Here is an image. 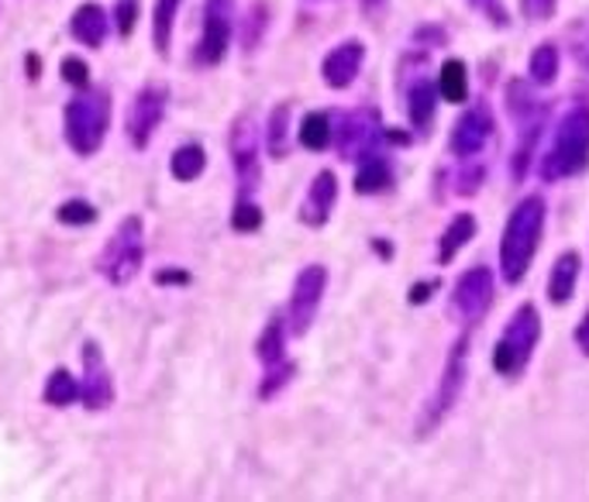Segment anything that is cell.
Returning <instances> with one entry per match:
<instances>
[{
	"label": "cell",
	"mask_w": 589,
	"mask_h": 502,
	"mask_svg": "<svg viewBox=\"0 0 589 502\" xmlns=\"http://www.w3.org/2000/svg\"><path fill=\"white\" fill-rule=\"evenodd\" d=\"M541 230H545V199L541 196H524L504 224V238H500V276H504V283L517 286L524 276H528L535 252L541 245Z\"/></svg>",
	"instance_id": "1"
},
{
	"label": "cell",
	"mask_w": 589,
	"mask_h": 502,
	"mask_svg": "<svg viewBox=\"0 0 589 502\" xmlns=\"http://www.w3.org/2000/svg\"><path fill=\"white\" fill-rule=\"evenodd\" d=\"M589 170V107H572L555 127L551 148L541 155V180H569Z\"/></svg>",
	"instance_id": "2"
},
{
	"label": "cell",
	"mask_w": 589,
	"mask_h": 502,
	"mask_svg": "<svg viewBox=\"0 0 589 502\" xmlns=\"http://www.w3.org/2000/svg\"><path fill=\"white\" fill-rule=\"evenodd\" d=\"M111 127V93L104 86H83L80 96L65 104V142L77 155L101 152Z\"/></svg>",
	"instance_id": "3"
},
{
	"label": "cell",
	"mask_w": 589,
	"mask_h": 502,
	"mask_svg": "<svg viewBox=\"0 0 589 502\" xmlns=\"http://www.w3.org/2000/svg\"><path fill=\"white\" fill-rule=\"evenodd\" d=\"M538 341H541V314L535 304H520L494 348V368L507 379H517L528 368Z\"/></svg>",
	"instance_id": "4"
},
{
	"label": "cell",
	"mask_w": 589,
	"mask_h": 502,
	"mask_svg": "<svg viewBox=\"0 0 589 502\" xmlns=\"http://www.w3.org/2000/svg\"><path fill=\"white\" fill-rule=\"evenodd\" d=\"M145 258V245H142V217H124L114 230V238L104 245L101 258H97V273H101L108 283L114 286H128L139 276Z\"/></svg>",
	"instance_id": "5"
},
{
	"label": "cell",
	"mask_w": 589,
	"mask_h": 502,
	"mask_svg": "<svg viewBox=\"0 0 589 502\" xmlns=\"http://www.w3.org/2000/svg\"><path fill=\"white\" fill-rule=\"evenodd\" d=\"M466 368H469V330L458 334V341L451 345L448 351V361H445V372H441V382H438V392L428 399V407H424V417L417 423V433H431L448 413L451 407L458 403V396L466 389Z\"/></svg>",
	"instance_id": "6"
},
{
	"label": "cell",
	"mask_w": 589,
	"mask_h": 502,
	"mask_svg": "<svg viewBox=\"0 0 589 502\" xmlns=\"http://www.w3.org/2000/svg\"><path fill=\"white\" fill-rule=\"evenodd\" d=\"M166 104H170V90L159 83H149L135 93V100H131V107H128V121H124L131 145L145 148L152 142L155 127L166 117Z\"/></svg>",
	"instance_id": "7"
},
{
	"label": "cell",
	"mask_w": 589,
	"mask_h": 502,
	"mask_svg": "<svg viewBox=\"0 0 589 502\" xmlns=\"http://www.w3.org/2000/svg\"><path fill=\"white\" fill-rule=\"evenodd\" d=\"M324 286H327V269L324 265H307V269L297 276L293 283V296H290V334H307L314 317H317V307L324 299Z\"/></svg>",
	"instance_id": "8"
},
{
	"label": "cell",
	"mask_w": 589,
	"mask_h": 502,
	"mask_svg": "<svg viewBox=\"0 0 589 502\" xmlns=\"http://www.w3.org/2000/svg\"><path fill=\"white\" fill-rule=\"evenodd\" d=\"M235 31V0H207L204 4V39L196 49V59L204 65H217L227 55Z\"/></svg>",
	"instance_id": "9"
},
{
	"label": "cell",
	"mask_w": 589,
	"mask_h": 502,
	"mask_svg": "<svg viewBox=\"0 0 589 502\" xmlns=\"http://www.w3.org/2000/svg\"><path fill=\"white\" fill-rule=\"evenodd\" d=\"M383 135H386V131L379 127L373 111H355V114L342 117V127H335L332 139H338L342 158H369V155L379 152V139Z\"/></svg>",
	"instance_id": "10"
},
{
	"label": "cell",
	"mask_w": 589,
	"mask_h": 502,
	"mask_svg": "<svg viewBox=\"0 0 589 502\" xmlns=\"http://www.w3.org/2000/svg\"><path fill=\"white\" fill-rule=\"evenodd\" d=\"M451 307L463 314L466 324H476L489 307H494V273L486 265H473L469 273L458 276L455 293H451Z\"/></svg>",
	"instance_id": "11"
},
{
	"label": "cell",
	"mask_w": 589,
	"mask_h": 502,
	"mask_svg": "<svg viewBox=\"0 0 589 502\" xmlns=\"http://www.w3.org/2000/svg\"><path fill=\"white\" fill-rule=\"evenodd\" d=\"M232 162H235V173H238V196H252L262 170H258V135H255V124L248 114H242L232 124Z\"/></svg>",
	"instance_id": "12"
},
{
	"label": "cell",
	"mask_w": 589,
	"mask_h": 502,
	"mask_svg": "<svg viewBox=\"0 0 589 502\" xmlns=\"http://www.w3.org/2000/svg\"><path fill=\"white\" fill-rule=\"evenodd\" d=\"M83 361V382H80V399L90 410H108L114 403V379H111V368L93 341L83 345L80 351Z\"/></svg>",
	"instance_id": "13"
},
{
	"label": "cell",
	"mask_w": 589,
	"mask_h": 502,
	"mask_svg": "<svg viewBox=\"0 0 589 502\" xmlns=\"http://www.w3.org/2000/svg\"><path fill=\"white\" fill-rule=\"evenodd\" d=\"M494 111H489L486 104H476V107H469L463 117L455 121V127H451V155H458V158H473V155H479L483 148H486V142L494 139Z\"/></svg>",
	"instance_id": "14"
},
{
	"label": "cell",
	"mask_w": 589,
	"mask_h": 502,
	"mask_svg": "<svg viewBox=\"0 0 589 502\" xmlns=\"http://www.w3.org/2000/svg\"><path fill=\"white\" fill-rule=\"evenodd\" d=\"M363 59H366V45L358 42V39H348V42L335 45L332 52L324 55V62H321L324 83L332 86V90L352 86L355 76H358V70H363Z\"/></svg>",
	"instance_id": "15"
},
{
	"label": "cell",
	"mask_w": 589,
	"mask_h": 502,
	"mask_svg": "<svg viewBox=\"0 0 589 502\" xmlns=\"http://www.w3.org/2000/svg\"><path fill=\"white\" fill-rule=\"evenodd\" d=\"M335 199H338V176L332 170H321L304 196V204H301V221L307 227H324L335 211Z\"/></svg>",
	"instance_id": "16"
},
{
	"label": "cell",
	"mask_w": 589,
	"mask_h": 502,
	"mask_svg": "<svg viewBox=\"0 0 589 502\" xmlns=\"http://www.w3.org/2000/svg\"><path fill=\"white\" fill-rule=\"evenodd\" d=\"M70 31L77 42H83L90 49H101L108 42V31H111V14L101 4H83L73 11Z\"/></svg>",
	"instance_id": "17"
},
{
	"label": "cell",
	"mask_w": 589,
	"mask_h": 502,
	"mask_svg": "<svg viewBox=\"0 0 589 502\" xmlns=\"http://www.w3.org/2000/svg\"><path fill=\"white\" fill-rule=\"evenodd\" d=\"M579 252H562L551 265V276H548V299L555 307H562L572 299L576 283H579Z\"/></svg>",
	"instance_id": "18"
},
{
	"label": "cell",
	"mask_w": 589,
	"mask_h": 502,
	"mask_svg": "<svg viewBox=\"0 0 589 502\" xmlns=\"http://www.w3.org/2000/svg\"><path fill=\"white\" fill-rule=\"evenodd\" d=\"M435 111H438V90L428 83V80H417L407 93V117L417 131H431V121H435Z\"/></svg>",
	"instance_id": "19"
},
{
	"label": "cell",
	"mask_w": 589,
	"mask_h": 502,
	"mask_svg": "<svg viewBox=\"0 0 589 502\" xmlns=\"http://www.w3.org/2000/svg\"><path fill=\"white\" fill-rule=\"evenodd\" d=\"M476 238V217L473 214H455V221L445 227L441 245H438V262L448 265L458 252H463L469 242Z\"/></svg>",
	"instance_id": "20"
},
{
	"label": "cell",
	"mask_w": 589,
	"mask_h": 502,
	"mask_svg": "<svg viewBox=\"0 0 589 502\" xmlns=\"http://www.w3.org/2000/svg\"><path fill=\"white\" fill-rule=\"evenodd\" d=\"M286 330H290L286 317L276 314V317L266 324V330H262V338L255 341V355H258V361L266 365V368L286 361Z\"/></svg>",
	"instance_id": "21"
},
{
	"label": "cell",
	"mask_w": 589,
	"mask_h": 502,
	"mask_svg": "<svg viewBox=\"0 0 589 502\" xmlns=\"http://www.w3.org/2000/svg\"><path fill=\"white\" fill-rule=\"evenodd\" d=\"M389 186H393V165L379 152L363 158V170L355 173V193L369 196V193H383Z\"/></svg>",
	"instance_id": "22"
},
{
	"label": "cell",
	"mask_w": 589,
	"mask_h": 502,
	"mask_svg": "<svg viewBox=\"0 0 589 502\" xmlns=\"http://www.w3.org/2000/svg\"><path fill=\"white\" fill-rule=\"evenodd\" d=\"M438 93L448 104H466L469 100V73L463 59H445L441 76H438Z\"/></svg>",
	"instance_id": "23"
},
{
	"label": "cell",
	"mask_w": 589,
	"mask_h": 502,
	"mask_svg": "<svg viewBox=\"0 0 589 502\" xmlns=\"http://www.w3.org/2000/svg\"><path fill=\"white\" fill-rule=\"evenodd\" d=\"M176 11H180V0H155V11H152V42H155V52H159V55L170 52Z\"/></svg>",
	"instance_id": "24"
},
{
	"label": "cell",
	"mask_w": 589,
	"mask_h": 502,
	"mask_svg": "<svg viewBox=\"0 0 589 502\" xmlns=\"http://www.w3.org/2000/svg\"><path fill=\"white\" fill-rule=\"evenodd\" d=\"M332 135H335V127H332V117H327L324 111H311L301 121V131H297L301 145L311 148V152H324L327 145H332Z\"/></svg>",
	"instance_id": "25"
},
{
	"label": "cell",
	"mask_w": 589,
	"mask_h": 502,
	"mask_svg": "<svg viewBox=\"0 0 589 502\" xmlns=\"http://www.w3.org/2000/svg\"><path fill=\"white\" fill-rule=\"evenodd\" d=\"M204 165H207V155H204V145H180L170 158V173L180 180V183H193L196 176L204 173Z\"/></svg>",
	"instance_id": "26"
},
{
	"label": "cell",
	"mask_w": 589,
	"mask_h": 502,
	"mask_svg": "<svg viewBox=\"0 0 589 502\" xmlns=\"http://www.w3.org/2000/svg\"><path fill=\"white\" fill-rule=\"evenodd\" d=\"M559 49H555L551 42H545V45H538L535 52H531V62H528V73H531V83H538V86H551L555 83V76H559Z\"/></svg>",
	"instance_id": "27"
},
{
	"label": "cell",
	"mask_w": 589,
	"mask_h": 502,
	"mask_svg": "<svg viewBox=\"0 0 589 502\" xmlns=\"http://www.w3.org/2000/svg\"><path fill=\"white\" fill-rule=\"evenodd\" d=\"M80 399V382L65 372V368H55V372L49 376L45 382V403L49 407H70Z\"/></svg>",
	"instance_id": "28"
},
{
	"label": "cell",
	"mask_w": 589,
	"mask_h": 502,
	"mask_svg": "<svg viewBox=\"0 0 589 502\" xmlns=\"http://www.w3.org/2000/svg\"><path fill=\"white\" fill-rule=\"evenodd\" d=\"M286 131H290V104H280L273 114H270V152L273 158H286L290 145H286Z\"/></svg>",
	"instance_id": "29"
},
{
	"label": "cell",
	"mask_w": 589,
	"mask_h": 502,
	"mask_svg": "<svg viewBox=\"0 0 589 502\" xmlns=\"http://www.w3.org/2000/svg\"><path fill=\"white\" fill-rule=\"evenodd\" d=\"M293 372H297V365H293V361L270 365V368H266V379H262V386H258V396H262V399H273V396L293 379Z\"/></svg>",
	"instance_id": "30"
},
{
	"label": "cell",
	"mask_w": 589,
	"mask_h": 502,
	"mask_svg": "<svg viewBox=\"0 0 589 502\" xmlns=\"http://www.w3.org/2000/svg\"><path fill=\"white\" fill-rule=\"evenodd\" d=\"M232 227L235 230H258L262 227V211L255 207L252 196H238L235 214H232Z\"/></svg>",
	"instance_id": "31"
},
{
	"label": "cell",
	"mask_w": 589,
	"mask_h": 502,
	"mask_svg": "<svg viewBox=\"0 0 589 502\" xmlns=\"http://www.w3.org/2000/svg\"><path fill=\"white\" fill-rule=\"evenodd\" d=\"M55 217H59L62 224L80 227V224H93V221H97V211L87 204V199H65V204L55 211Z\"/></svg>",
	"instance_id": "32"
},
{
	"label": "cell",
	"mask_w": 589,
	"mask_h": 502,
	"mask_svg": "<svg viewBox=\"0 0 589 502\" xmlns=\"http://www.w3.org/2000/svg\"><path fill=\"white\" fill-rule=\"evenodd\" d=\"M569 49H572V59L582 65V70H589V14L572 28L569 35Z\"/></svg>",
	"instance_id": "33"
},
{
	"label": "cell",
	"mask_w": 589,
	"mask_h": 502,
	"mask_svg": "<svg viewBox=\"0 0 589 502\" xmlns=\"http://www.w3.org/2000/svg\"><path fill=\"white\" fill-rule=\"evenodd\" d=\"M469 8H473L476 14H483L494 28H507V24H510V14H507V8H504V0H469Z\"/></svg>",
	"instance_id": "34"
},
{
	"label": "cell",
	"mask_w": 589,
	"mask_h": 502,
	"mask_svg": "<svg viewBox=\"0 0 589 502\" xmlns=\"http://www.w3.org/2000/svg\"><path fill=\"white\" fill-rule=\"evenodd\" d=\"M62 80L83 90V86L90 83V65H87L80 55H65V59H62Z\"/></svg>",
	"instance_id": "35"
},
{
	"label": "cell",
	"mask_w": 589,
	"mask_h": 502,
	"mask_svg": "<svg viewBox=\"0 0 589 502\" xmlns=\"http://www.w3.org/2000/svg\"><path fill=\"white\" fill-rule=\"evenodd\" d=\"M555 8H559V0H520V14L528 21H548L555 18Z\"/></svg>",
	"instance_id": "36"
},
{
	"label": "cell",
	"mask_w": 589,
	"mask_h": 502,
	"mask_svg": "<svg viewBox=\"0 0 589 502\" xmlns=\"http://www.w3.org/2000/svg\"><path fill=\"white\" fill-rule=\"evenodd\" d=\"M135 18H139L135 0H121V8H118V31H121V35H131V28H135Z\"/></svg>",
	"instance_id": "37"
},
{
	"label": "cell",
	"mask_w": 589,
	"mask_h": 502,
	"mask_svg": "<svg viewBox=\"0 0 589 502\" xmlns=\"http://www.w3.org/2000/svg\"><path fill=\"white\" fill-rule=\"evenodd\" d=\"M435 289H438V279H431V283H417V286L410 289V304H424V299H431Z\"/></svg>",
	"instance_id": "38"
},
{
	"label": "cell",
	"mask_w": 589,
	"mask_h": 502,
	"mask_svg": "<svg viewBox=\"0 0 589 502\" xmlns=\"http://www.w3.org/2000/svg\"><path fill=\"white\" fill-rule=\"evenodd\" d=\"M576 345H579V351L582 355H589V314L579 320V327H576Z\"/></svg>",
	"instance_id": "39"
},
{
	"label": "cell",
	"mask_w": 589,
	"mask_h": 502,
	"mask_svg": "<svg viewBox=\"0 0 589 502\" xmlns=\"http://www.w3.org/2000/svg\"><path fill=\"white\" fill-rule=\"evenodd\" d=\"M186 279H190L186 273H159V276H155L159 286H173V283H186Z\"/></svg>",
	"instance_id": "40"
}]
</instances>
